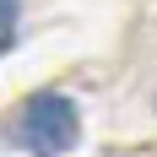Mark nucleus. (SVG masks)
Returning <instances> with one entry per match:
<instances>
[{"label":"nucleus","mask_w":157,"mask_h":157,"mask_svg":"<svg viewBox=\"0 0 157 157\" xmlns=\"http://www.w3.org/2000/svg\"><path fill=\"white\" fill-rule=\"evenodd\" d=\"M81 136V119H76V103L65 92H38L22 109V119H16V146H27L33 157H60L71 152Z\"/></svg>","instance_id":"f257e3e1"},{"label":"nucleus","mask_w":157,"mask_h":157,"mask_svg":"<svg viewBox=\"0 0 157 157\" xmlns=\"http://www.w3.org/2000/svg\"><path fill=\"white\" fill-rule=\"evenodd\" d=\"M11 38H16V0H0V54L11 49Z\"/></svg>","instance_id":"f03ea898"}]
</instances>
